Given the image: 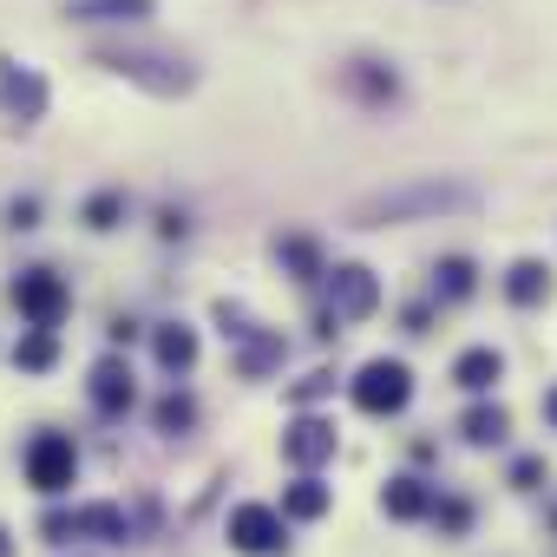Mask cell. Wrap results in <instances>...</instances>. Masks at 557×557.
<instances>
[{"instance_id": "1", "label": "cell", "mask_w": 557, "mask_h": 557, "mask_svg": "<svg viewBox=\"0 0 557 557\" xmlns=\"http://www.w3.org/2000/svg\"><path fill=\"white\" fill-rule=\"evenodd\" d=\"M485 203L479 184L466 177H407V184H387L374 197L355 203V223L361 230H400V223H440V216H472Z\"/></svg>"}, {"instance_id": "2", "label": "cell", "mask_w": 557, "mask_h": 557, "mask_svg": "<svg viewBox=\"0 0 557 557\" xmlns=\"http://www.w3.org/2000/svg\"><path fill=\"white\" fill-rule=\"evenodd\" d=\"M92 60H99L106 73L145 86L151 99H184V92L197 86V66H184L177 53H151V47H99Z\"/></svg>"}, {"instance_id": "3", "label": "cell", "mask_w": 557, "mask_h": 557, "mask_svg": "<svg viewBox=\"0 0 557 557\" xmlns=\"http://www.w3.org/2000/svg\"><path fill=\"white\" fill-rule=\"evenodd\" d=\"M348 394H355L361 413L387 420V413H400V407L413 400V368L394 361V355H374V361H361V374L348 381Z\"/></svg>"}, {"instance_id": "4", "label": "cell", "mask_w": 557, "mask_h": 557, "mask_svg": "<svg viewBox=\"0 0 557 557\" xmlns=\"http://www.w3.org/2000/svg\"><path fill=\"white\" fill-rule=\"evenodd\" d=\"M322 283H329V315L335 322H368L381 309V275L368 262H335Z\"/></svg>"}, {"instance_id": "5", "label": "cell", "mask_w": 557, "mask_h": 557, "mask_svg": "<svg viewBox=\"0 0 557 557\" xmlns=\"http://www.w3.org/2000/svg\"><path fill=\"white\" fill-rule=\"evenodd\" d=\"M47 544H66V537H106V544H125L132 537V518L119 505H73V511H47L40 518Z\"/></svg>"}, {"instance_id": "6", "label": "cell", "mask_w": 557, "mask_h": 557, "mask_svg": "<svg viewBox=\"0 0 557 557\" xmlns=\"http://www.w3.org/2000/svg\"><path fill=\"white\" fill-rule=\"evenodd\" d=\"M73 479H79V446L66 433H34V446H27V485L47 492V498H60Z\"/></svg>"}, {"instance_id": "7", "label": "cell", "mask_w": 557, "mask_h": 557, "mask_svg": "<svg viewBox=\"0 0 557 557\" xmlns=\"http://www.w3.org/2000/svg\"><path fill=\"white\" fill-rule=\"evenodd\" d=\"M230 544L243 557H275L289 544V511H275V505H236L230 511Z\"/></svg>"}, {"instance_id": "8", "label": "cell", "mask_w": 557, "mask_h": 557, "mask_svg": "<svg viewBox=\"0 0 557 557\" xmlns=\"http://www.w3.org/2000/svg\"><path fill=\"white\" fill-rule=\"evenodd\" d=\"M14 309H21L34 329H60L66 309H73V296H66V283H60L53 269H27L21 283H14Z\"/></svg>"}, {"instance_id": "9", "label": "cell", "mask_w": 557, "mask_h": 557, "mask_svg": "<svg viewBox=\"0 0 557 557\" xmlns=\"http://www.w3.org/2000/svg\"><path fill=\"white\" fill-rule=\"evenodd\" d=\"M0 112H8L14 125H34V119H47V79H40L34 66L8 60V53H0Z\"/></svg>"}, {"instance_id": "10", "label": "cell", "mask_w": 557, "mask_h": 557, "mask_svg": "<svg viewBox=\"0 0 557 557\" xmlns=\"http://www.w3.org/2000/svg\"><path fill=\"white\" fill-rule=\"evenodd\" d=\"M335 446H342V433H335V420H322V413H302V420L283 433V459H289L296 472L329 466V459H335Z\"/></svg>"}, {"instance_id": "11", "label": "cell", "mask_w": 557, "mask_h": 557, "mask_svg": "<svg viewBox=\"0 0 557 557\" xmlns=\"http://www.w3.org/2000/svg\"><path fill=\"white\" fill-rule=\"evenodd\" d=\"M342 92L361 99V106H374V112H387V106L400 99V73H394L387 60H348V66H342Z\"/></svg>"}, {"instance_id": "12", "label": "cell", "mask_w": 557, "mask_h": 557, "mask_svg": "<svg viewBox=\"0 0 557 557\" xmlns=\"http://www.w3.org/2000/svg\"><path fill=\"white\" fill-rule=\"evenodd\" d=\"M86 394H92V407H99V413H125V407L138 400V387H132V368H125L119 355L92 361V374H86Z\"/></svg>"}, {"instance_id": "13", "label": "cell", "mask_w": 557, "mask_h": 557, "mask_svg": "<svg viewBox=\"0 0 557 557\" xmlns=\"http://www.w3.org/2000/svg\"><path fill=\"white\" fill-rule=\"evenodd\" d=\"M283 355H289L283 329H262V335L249 329V335L236 342V374H243V381H262L269 368H283Z\"/></svg>"}, {"instance_id": "14", "label": "cell", "mask_w": 557, "mask_h": 557, "mask_svg": "<svg viewBox=\"0 0 557 557\" xmlns=\"http://www.w3.org/2000/svg\"><path fill=\"white\" fill-rule=\"evenodd\" d=\"M381 511H387V518H400V524L433 518V485H426V479H413V472H400V479H387V485H381Z\"/></svg>"}, {"instance_id": "15", "label": "cell", "mask_w": 557, "mask_h": 557, "mask_svg": "<svg viewBox=\"0 0 557 557\" xmlns=\"http://www.w3.org/2000/svg\"><path fill=\"white\" fill-rule=\"evenodd\" d=\"M66 14L73 21H92V27H138V21H151L158 14V0H66Z\"/></svg>"}, {"instance_id": "16", "label": "cell", "mask_w": 557, "mask_h": 557, "mask_svg": "<svg viewBox=\"0 0 557 557\" xmlns=\"http://www.w3.org/2000/svg\"><path fill=\"white\" fill-rule=\"evenodd\" d=\"M151 355H158V368H164V374H190V368H197V329L164 322V329L151 335Z\"/></svg>"}, {"instance_id": "17", "label": "cell", "mask_w": 557, "mask_h": 557, "mask_svg": "<svg viewBox=\"0 0 557 557\" xmlns=\"http://www.w3.org/2000/svg\"><path fill=\"white\" fill-rule=\"evenodd\" d=\"M453 381H459L466 394H492V387L505 381V355H498V348H466V355L453 361Z\"/></svg>"}, {"instance_id": "18", "label": "cell", "mask_w": 557, "mask_h": 557, "mask_svg": "<svg viewBox=\"0 0 557 557\" xmlns=\"http://www.w3.org/2000/svg\"><path fill=\"white\" fill-rule=\"evenodd\" d=\"M275 262H283L296 283H322L329 262H322V243L315 236H275Z\"/></svg>"}, {"instance_id": "19", "label": "cell", "mask_w": 557, "mask_h": 557, "mask_svg": "<svg viewBox=\"0 0 557 557\" xmlns=\"http://www.w3.org/2000/svg\"><path fill=\"white\" fill-rule=\"evenodd\" d=\"M505 296H511L518 309H537V302L550 296V269H544L537 256H518V262L505 269Z\"/></svg>"}, {"instance_id": "20", "label": "cell", "mask_w": 557, "mask_h": 557, "mask_svg": "<svg viewBox=\"0 0 557 557\" xmlns=\"http://www.w3.org/2000/svg\"><path fill=\"white\" fill-rule=\"evenodd\" d=\"M329 505H335V485H322L315 472H302V479L283 492V511H289L296 524H315V518H329Z\"/></svg>"}, {"instance_id": "21", "label": "cell", "mask_w": 557, "mask_h": 557, "mask_svg": "<svg viewBox=\"0 0 557 557\" xmlns=\"http://www.w3.org/2000/svg\"><path fill=\"white\" fill-rule=\"evenodd\" d=\"M472 289H479L472 256H440V262H433V296H440V302H466Z\"/></svg>"}, {"instance_id": "22", "label": "cell", "mask_w": 557, "mask_h": 557, "mask_svg": "<svg viewBox=\"0 0 557 557\" xmlns=\"http://www.w3.org/2000/svg\"><path fill=\"white\" fill-rule=\"evenodd\" d=\"M459 433H466L472 446H498V440L511 433V413H505L498 400H479V407H466V420H459Z\"/></svg>"}, {"instance_id": "23", "label": "cell", "mask_w": 557, "mask_h": 557, "mask_svg": "<svg viewBox=\"0 0 557 557\" xmlns=\"http://www.w3.org/2000/svg\"><path fill=\"white\" fill-rule=\"evenodd\" d=\"M60 361V335L53 329H27L21 342H14V368H27V374H47Z\"/></svg>"}, {"instance_id": "24", "label": "cell", "mask_w": 557, "mask_h": 557, "mask_svg": "<svg viewBox=\"0 0 557 557\" xmlns=\"http://www.w3.org/2000/svg\"><path fill=\"white\" fill-rule=\"evenodd\" d=\"M190 420H197V400H190V394H164V400L151 407V426H158V433H190Z\"/></svg>"}, {"instance_id": "25", "label": "cell", "mask_w": 557, "mask_h": 557, "mask_svg": "<svg viewBox=\"0 0 557 557\" xmlns=\"http://www.w3.org/2000/svg\"><path fill=\"white\" fill-rule=\"evenodd\" d=\"M86 230H119V216H125V190H99V197H86Z\"/></svg>"}, {"instance_id": "26", "label": "cell", "mask_w": 557, "mask_h": 557, "mask_svg": "<svg viewBox=\"0 0 557 557\" xmlns=\"http://www.w3.org/2000/svg\"><path fill=\"white\" fill-rule=\"evenodd\" d=\"M329 394H335V368H315V374H302V381L289 387L296 407H315V400H329Z\"/></svg>"}, {"instance_id": "27", "label": "cell", "mask_w": 557, "mask_h": 557, "mask_svg": "<svg viewBox=\"0 0 557 557\" xmlns=\"http://www.w3.org/2000/svg\"><path fill=\"white\" fill-rule=\"evenodd\" d=\"M433 518H440L446 537H459V531L472 524V505H466V498H433Z\"/></svg>"}, {"instance_id": "28", "label": "cell", "mask_w": 557, "mask_h": 557, "mask_svg": "<svg viewBox=\"0 0 557 557\" xmlns=\"http://www.w3.org/2000/svg\"><path fill=\"white\" fill-rule=\"evenodd\" d=\"M8 223H14V230H34V223H40V203H34V197L8 203Z\"/></svg>"}, {"instance_id": "29", "label": "cell", "mask_w": 557, "mask_h": 557, "mask_svg": "<svg viewBox=\"0 0 557 557\" xmlns=\"http://www.w3.org/2000/svg\"><path fill=\"white\" fill-rule=\"evenodd\" d=\"M537 479H544V459H518V466H511V485H518V492H531Z\"/></svg>"}, {"instance_id": "30", "label": "cell", "mask_w": 557, "mask_h": 557, "mask_svg": "<svg viewBox=\"0 0 557 557\" xmlns=\"http://www.w3.org/2000/svg\"><path fill=\"white\" fill-rule=\"evenodd\" d=\"M544 426L557 433V387H544Z\"/></svg>"}, {"instance_id": "31", "label": "cell", "mask_w": 557, "mask_h": 557, "mask_svg": "<svg viewBox=\"0 0 557 557\" xmlns=\"http://www.w3.org/2000/svg\"><path fill=\"white\" fill-rule=\"evenodd\" d=\"M0 557H14V537H8V531H0Z\"/></svg>"}]
</instances>
